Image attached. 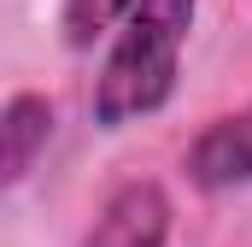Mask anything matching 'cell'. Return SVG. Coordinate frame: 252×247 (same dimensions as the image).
I'll use <instances>...</instances> for the list:
<instances>
[{
  "mask_svg": "<svg viewBox=\"0 0 252 247\" xmlns=\"http://www.w3.org/2000/svg\"><path fill=\"white\" fill-rule=\"evenodd\" d=\"M129 12H135V0H64V41L70 47H94Z\"/></svg>",
  "mask_w": 252,
  "mask_h": 247,
  "instance_id": "cell-5",
  "label": "cell"
},
{
  "mask_svg": "<svg viewBox=\"0 0 252 247\" xmlns=\"http://www.w3.org/2000/svg\"><path fill=\"white\" fill-rule=\"evenodd\" d=\"M188 177L199 188H235L252 183V106L235 118H217L188 147Z\"/></svg>",
  "mask_w": 252,
  "mask_h": 247,
  "instance_id": "cell-3",
  "label": "cell"
},
{
  "mask_svg": "<svg viewBox=\"0 0 252 247\" xmlns=\"http://www.w3.org/2000/svg\"><path fill=\"white\" fill-rule=\"evenodd\" d=\"M170 242V200L158 183H124L94 218L82 247H164Z\"/></svg>",
  "mask_w": 252,
  "mask_h": 247,
  "instance_id": "cell-2",
  "label": "cell"
},
{
  "mask_svg": "<svg viewBox=\"0 0 252 247\" xmlns=\"http://www.w3.org/2000/svg\"><path fill=\"white\" fill-rule=\"evenodd\" d=\"M193 6L199 0H135V12L124 18V36L94 82V124L124 129L170 100L182 41L193 30Z\"/></svg>",
  "mask_w": 252,
  "mask_h": 247,
  "instance_id": "cell-1",
  "label": "cell"
},
{
  "mask_svg": "<svg viewBox=\"0 0 252 247\" xmlns=\"http://www.w3.org/2000/svg\"><path fill=\"white\" fill-rule=\"evenodd\" d=\"M47 135H53V106L41 94H12L0 118V183H24Z\"/></svg>",
  "mask_w": 252,
  "mask_h": 247,
  "instance_id": "cell-4",
  "label": "cell"
}]
</instances>
